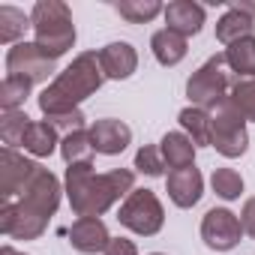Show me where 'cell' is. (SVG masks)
Wrapping results in <instances>:
<instances>
[{"instance_id": "cell-1", "label": "cell", "mask_w": 255, "mask_h": 255, "mask_svg": "<svg viewBox=\"0 0 255 255\" xmlns=\"http://www.w3.org/2000/svg\"><path fill=\"white\" fill-rule=\"evenodd\" d=\"M60 180L48 168H36L15 201H0V231L12 240H36L60 207Z\"/></svg>"}, {"instance_id": "cell-2", "label": "cell", "mask_w": 255, "mask_h": 255, "mask_svg": "<svg viewBox=\"0 0 255 255\" xmlns=\"http://www.w3.org/2000/svg\"><path fill=\"white\" fill-rule=\"evenodd\" d=\"M63 183L75 216H102L114 201L126 198L135 189V174L129 168L96 174L93 162H84V165H66Z\"/></svg>"}, {"instance_id": "cell-3", "label": "cell", "mask_w": 255, "mask_h": 255, "mask_svg": "<svg viewBox=\"0 0 255 255\" xmlns=\"http://www.w3.org/2000/svg\"><path fill=\"white\" fill-rule=\"evenodd\" d=\"M105 81V72L99 66V51H84L78 54L42 93H39V111L45 117L75 111L84 99H90Z\"/></svg>"}, {"instance_id": "cell-4", "label": "cell", "mask_w": 255, "mask_h": 255, "mask_svg": "<svg viewBox=\"0 0 255 255\" xmlns=\"http://www.w3.org/2000/svg\"><path fill=\"white\" fill-rule=\"evenodd\" d=\"M30 21H33V42L51 57H63L72 45H75V24H72V12L63 0H36V6L30 9Z\"/></svg>"}, {"instance_id": "cell-5", "label": "cell", "mask_w": 255, "mask_h": 255, "mask_svg": "<svg viewBox=\"0 0 255 255\" xmlns=\"http://www.w3.org/2000/svg\"><path fill=\"white\" fill-rule=\"evenodd\" d=\"M225 54H213L207 57L186 81V96L195 108H204V111H213L231 90V81H228V72H225Z\"/></svg>"}, {"instance_id": "cell-6", "label": "cell", "mask_w": 255, "mask_h": 255, "mask_svg": "<svg viewBox=\"0 0 255 255\" xmlns=\"http://www.w3.org/2000/svg\"><path fill=\"white\" fill-rule=\"evenodd\" d=\"M117 219H120L123 228H129L132 234L153 237V234L162 231L165 210H162V201L156 198L153 189H132L129 195L123 198Z\"/></svg>"}, {"instance_id": "cell-7", "label": "cell", "mask_w": 255, "mask_h": 255, "mask_svg": "<svg viewBox=\"0 0 255 255\" xmlns=\"http://www.w3.org/2000/svg\"><path fill=\"white\" fill-rule=\"evenodd\" d=\"M213 126H210V147H216L225 159H237L249 147V132H246V120L234 111L228 96L210 111Z\"/></svg>"}, {"instance_id": "cell-8", "label": "cell", "mask_w": 255, "mask_h": 255, "mask_svg": "<svg viewBox=\"0 0 255 255\" xmlns=\"http://www.w3.org/2000/svg\"><path fill=\"white\" fill-rule=\"evenodd\" d=\"M54 63L36 42H18L6 51V75H21L36 81H48L54 75Z\"/></svg>"}, {"instance_id": "cell-9", "label": "cell", "mask_w": 255, "mask_h": 255, "mask_svg": "<svg viewBox=\"0 0 255 255\" xmlns=\"http://www.w3.org/2000/svg\"><path fill=\"white\" fill-rule=\"evenodd\" d=\"M243 237V225H240V216L225 210V207H213L204 213L201 219V240L213 249V252H228L240 243Z\"/></svg>"}, {"instance_id": "cell-10", "label": "cell", "mask_w": 255, "mask_h": 255, "mask_svg": "<svg viewBox=\"0 0 255 255\" xmlns=\"http://www.w3.org/2000/svg\"><path fill=\"white\" fill-rule=\"evenodd\" d=\"M39 162L27 159L24 153L3 147L0 150V201H15L21 195V189L30 183V177L36 174Z\"/></svg>"}, {"instance_id": "cell-11", "label": "cell", "mask_w": 255, "mask_h": 255, "mask_svg": "<svg viewBox=\"0 0 255 255\" xmlns=\"http://www.w3.org/2000/svg\"><path fill=\"white\" fill-rule=\"evenodd\" d=\"M90 141H93V150L102 153V156H117L129 147L132 141V129L126 126L123 120H114V117H102L90 126Z\"/></svg>"}, {"instance_id": "cell-12", "label": "cell", "mask_w": 255, "mask_h": 255, "mask_svg": "<svg viewBox=\"0 0 255 255\" xmlns=\"http://www.w3.org/2000/svg\"><path fill=\"white\" fill-rule=\"evenodd\" d=\"M69 243L81 255H96V252H105V246L111 243V234L99 216H78L69 228Z\"/></svg>"}, {"instance_id": "cell-13", "label": "cell", "mask_w": 255, "mask_h": 255, "mask_svg": "<svg viewBox=\"0 0 255 255\" xmlns=\"http://www.w3.org/2000/svg\"><path fill=\"white\" fill-rule=\"evenodd\" d=\"M165 189H168V198L177 204V207H195L204 195V177L201 171L192 165V168H180V171H168V180H165Z\"/></svg>"}, {"instance_id": "cell-14", "label": "cell", "mask_w": 255, "mask_h": 255, "mask_svg": "<svg viewBox=\"0 0 255 255\" xmlns=\"http://www.w3.org/2000/svg\"><path fill=\"white\" fill-rule=\"evenodd\" d=\"M99 66L105 78L123 81L138 69V51L129 42H108L105 48H99Z\"/></svg>"}, {"instance_id": "cell-15", "label": "cell", "mask_w": 255, "mask_h": 255, "mask_svg": "<svg viewBox=\"0 0 255 255\" xmlns=\"http://www.w3.org/2000/svg\"><path fill=\"white\" fill-rule=\"evenodd\" d=\"M165 24L168 30L180 33V36H195L201 27H204V6L195 3V0H174V3L165 6Z\"/></svg>"}, {"instance_id": "cell-16", "label": "cell", "mask_w": 255, "mask_h": 255, "mask_svg": "<svg viewBox=\"0 0 255 255\" xmlns=\"http://www.w3.org/2000/svg\"><path fill=\"white\" fill-rule=\"evenodd\" d=\"M159 150H162V159L171 171L192 168V162H195V144L186 132H165L159 141Z\"/></svg>"}, {"instance_id": "cell-17", "label": "cell", "mask_w": 255, "mask_h": 255, "mask_svg": "<svg viewBox=\"0 0 255 255\" xmlns=\"http://www.w3.org/2000/svg\"><path fill=\"white\" fill-rule=\"evenodd\" d=\"M255 33V18L252 15H246V12H240V9H225V15L216 21V39L228 48V45H234V42H240V39H246V36H252Z\"/></svg>"}, {"instance_id": "cell-18", "label": "cell", "mask_w": 255, "mask_h": 255, "mask_svg": "<svg viewBox=\"0 0 255 255\" xmlns=\"http://www.w3.org/2000/svg\"><path fill=\"white\" fill-rule=\"evenodd\" d=\"M150 51H153V57H156L162 66H177V63L186 57L189 48H186V36H180V33L162 27V30H156V33L150 36Z\"/></svg>"}, {"instance_id": "cell-19", "label": "cell", "mask_w": 255, "mask_h": 255, "mask_svg": "<svg viewBox=\"0 0 255 255\" xmlns=\"http://www.w3.org/2000/svg\"><path fill=\"white\" fill-rule=\"evenodd\" d=\"M57 129L48 123V120H33L30 123V129H27V135H24V150L30 153V156H36V159H45V156H51L54 150H57Z\"/></svg>"}, {"instance_id": "cell-20", "label": "cell", "mask_w": 255, "mask_h": 255, "mask_svg": "<svg viewBox=\"0 0 255 255\" xmlns=\"http://www.w3.org/2000/svg\"><path fill=\"white\" fill-rule=\"evenodd\" d=\"M177 120H180L183 132L192 138V144H195V147H210V126H213L210 111L189 105V108H183V111L177 114Z\"/></svg>"}, {"instance_id": "cell-21", "label": "cell", "mask_w": 255, "mask_h": 255, "mask_svg": "<svg viewBox=\"0 0 255 255\" xmlns=\"http://www.w3.org/2000/svg\"><path fill=\"white\" fill-rule=\"evenodd\" d=\"M93 141H90V129H78L60 138V156L66 165H84L93 162Z\"/></svg>"}, {"instance_id": "cell-22", "label": "cell", "mask_w": 255, "mask_h": 255, "mask_svg": "<svg viewBox=\"0 0 255 255\" xmlns=\"http://www.w3.org/2000/svg\"><path fill=\"white\" fill-rule=\"evenodd\" d=\"M222 54H225V63L231 72H237L240 78H255V36H246V39L228 45Z\"/></svg>"}, {"instance_id": "cell-23", "label": "cell", "mask_w": 255, "mask_h": 255, "mask_svg": "<svg viewBox=\"0 0 255 255\" xmlns=\"http://www.w3.org/2000/svg\"><path fill=\"white\" fill-rule=\"evenodd\" d=\"M27 27H33L30 15H24V12L15 9V6H0V42H3V45H18V42H24L21 36H24Z\"/></svg>"}, {"instance_id": "cell-24", "label": "cell", "mask_w": 255, "mask_h": 255, "mask_svg": "<svg viewBox=\"0 0 255 255\" xmlns=\"http://www.w3.org/2000/svg\"><path fill=\"white\" fill-rule=\"evenodd\" d=\"M30 117L24 111H3V117H0V141H3L6 147H24V135L30 129Z\"/></svg>"}, {"instance_id": "cell-25", "label": "cell", "mask_w": 255, "mask_h": 255, "mask_svg": "<svg viewBox=\"0 0 255 255\" xmlns=\"http://www.w3.org/2000/svg\"><path fill=\"white\" fill-rule=\"evenodd\" d=\"M114 9L129 24H147L159 12H165V6L159 3V0H120V3H114Z\"/></svg>"}, {"instance_id": "cell-26", "label": "cell", "mask_w": 255, "mask_h": 255, "mask_svg": "<svg viewBox=\"0 0 255 255\" xmlns=\"http://www.w3.org/2000/svg\"><path fill=\"white\" fill-rule=\"evenodd\" d=\"M30 87H33L30 78L6 75L3 84H0V108H3V111H21V105H24L27 96H30Z\"/></svg>"}, {"instance_id": "cell-27", "label": "cell", "mask_w": 255, "mask_h": 255, "mask_svg": "<svg viewBox=\"0 0 255 255\" xmlns=\"http://www.w3.org/2000/svg\"><path fill=\"white\" fill-rule=\"evenodd\" d=\"M228 102L246 123L255 120V78H237L228 90Z\"/></svg>"}, {"instance_id": "cell-28", "label": "cell", "mask_w": 255, "mask_h": 255, "mask_svg": "<svg viewBox=\"0 0 255 255\" xmlns=\"http://www.w3.org/2000/svg\"><path fill=\"white\" fill-rule=\"evenodd\" d=\"M210 186L219 198L225 201H237L243 195V177L234 171V168H216L213 177H210Z\"/></svg>"}, {"instance_id": "cell-29", "label": "cell", "mask_w": 255, "mask_h": 255, "mask_svg": "<svg viewBox=\"0 0 255 255\" xmlns=\"http://www.w3.org/2000/svg\"><path fill=\"white\" fill-rule=\"evenodd\" d=\"M135 168L141 171V174H147V177H159V174H165V159H162V150L156 147V144H144L138 153H135Z\"/></svg>"}, {"instance_id": "cell-30", "label": "cell", "mask_w": 255, "mask_h": 255, "mask_svg": "<svg viewBox=\"0 0 255 255\" xmlns=\"http://www.w3.org/2000/svg\"><path fill=\"white\" fill-rule=\"evenodd\" d=\"M57 132H63V135H69V132H78V129H84V114H81V108H75V111H66V114H54V117H45Z\"/></svg>"}, {"instance_id": "cell-31", "label": "cell", "mask_w": 255, "mask_h": 255, "mask_svg": "<svg viewBox=\"0 0 255 255\" xmlns=\"http://www.w3.org/2000/svg\"><path fill=\"white\" fill-rule=\"evenodd\" d=\"M102 255H138V246L129 237H111V243L105 246Z\"/></svg>"}, {"instance_id": "cell-32", "label": "cell", "mask_w": 255, "mask_h": 255, "mask_svg": "<svg viewBox=\"0 0 255 255\" xmlns=\"http://www.w3.org/2000/svg\"><path fill=\"white\" fill-rule=\"evenodd\" d=\"M240 225H243V234L255 237V198H246V201H243V210H240Z\"/></svg>"}, {"instance_id": "cell-33", "label": "cell", "mask_w": 255, "mask_h": 255, "mask_svg": "<svg viewBox=\"0 0 255 255\" xmlns=\"http://www.w3.org/2000/svg\"><path fill=\"white\" fill-rule=\"evenodd\" d=\"M228 6H231V9H240V12H246V15L255 18V3H249V0H231Z\"/></svg>"}, {"instance_id": "cell-34", "label": "cell", "mask_w": 255, "mask_h": 255, "mask_svg": "<svg viewBox=\"0 0 255 255\" xmlns=\"http://www.w3.org/2000/svg\"><path fill=\"white\" fill-rule=\"evenodd\" d=\"M0 255H24V252H15L12 246H3V249H0Z\"/></svg>"}, {"instance_id": "cell-35", "label": "cell", "mask_w": 255, "mask_h": 255, "mask_svg": "<svg viewBox=\"0 0 255 255\" xmlns=\"http://www.w3.org/2000/svg\"><path fill=\"white\" fill-rule=\"evenodd\" d=\"M150 255H162V252H150Z\"/></svg>"}]
</instances>
